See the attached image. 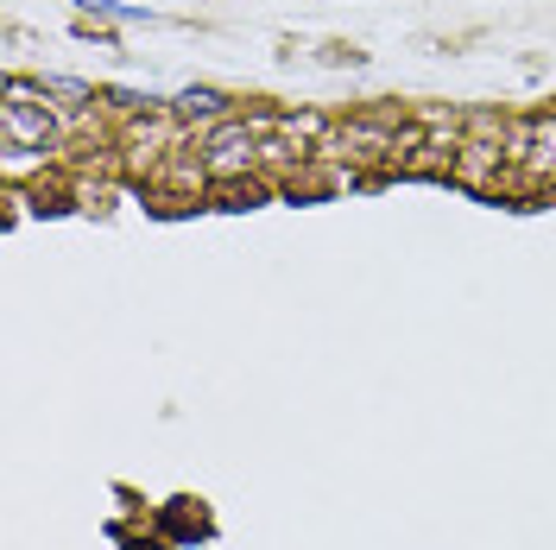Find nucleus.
<instances>
[{
  "label": "nucleus",
  "mask_w": 556,
  "mask_h": 550,
  "mask_svg": "<svg viewBox=\"0 0 556 550\" xmlns=\"http://www.w3.org/2000/svg\"><path fill=\"white\" fill-rule=\"evenodd\" d=\"M0 134H7V152H51L58 127H51L45 102H33V89H26V83H13V89H7V102H0Z\"/></svg>",
  "instance_id": "1"
},
{
  "label": "nucleus",
  "mask_w": 556,
  "mask_h": 550,
  "mask_svg": "<svg viewBox=\"0 0 556 550\" xmlns=\"http://www.w3.org/2000/svg\"><path fill=\"white\" fill-rule=\"evenodd\" d=\"M247 159H253V127H241V121H228L222 134L208 139V165L215 172H241Z\"/></svg>",
  "instance_id": "2"
},
{
  "label": "nucleus",
  "mask_w": 556,
  "mask_h": 550,
  "mask_svg": "<svg viewBox=\"0 0 556 550\" xmlns=\"http://www.w3.org/2000/svg\"><path fill=\"white\" fill-rule=\"evenodd\" d=\"M184 114H222V96H215V89H184Z\"/></svg>",
  "instance_id": "3"
},
{
  "label": "nucleus",
  "mask_w": 556,
  "mask_h": 550,
  "mask_svg": "<svg viewBox=\"0 0 556 550\" xmlns=\"http://www.w3.org/2000/svg\"><path fill=\"white\" fill-rule=\"evenodd\" d=\"M45 96H64V102H89V89H83V83H70V76H45Z\"/></svg>",
  "instance_id": "4"
}]
</instances>
